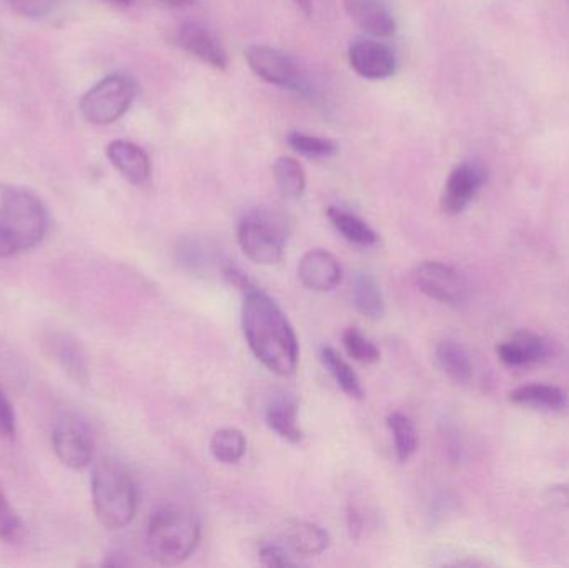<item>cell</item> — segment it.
<instances>
[{"instance_id":"d6a6232c","label":"cell","mask_w":569,"mask_h":568,"mask_svg":"<svg viewBox=\"0 0 569 568\" xmlns=\"http://www.w3.org/2000/svg\"><path fill=\"white\" fill-rule=\"evenodd\" d=\"M17 434L16 412L12 403L7 399L3 390L0 389V437L12 440Z\"/></svg>"},{"instance_id":"8fae6325","label":"cell","mask_w":569,"mask_h":568,"mask_svg":"<svg viewBox=\"0 0 569 568\" xmlns=\"http://www.w3.org/2000/svg\"><path fill=\"white\" fill-rule=\"evenodd\" d=\"M351 69L368 80L388 79L397 69L393 52L385 43L373 39H360L350 47Z\"/></svg>"},{"instance_id":"4316f807","label":"cell","mask_w":569,"mask_h":568,"mask_svg":"<svg viewBox=\"0 0 569 568\" xmlns=\"http://www.w3.org/2000/svg\"><path fill=\"white\" fill-rule=\"evenodd\" d=\"M210 452L216 457V460H219L220 464H226V466L239 464L247 452L246 436L239 429H232V427L220 429L212 437Z\"/></svg>"},{"instance_id":"484cf974","label":"cell","mask_w":569,"mask_h":568,"mask_svg":"<svg viewBox=\"0 0 569 568\" xmlns=\"http://www.w3.org/2000/svg\"><path fill=\"white\" fill-rule=\"evenodd\" d=\"M387 426L393 437L395 452L400 462H408L418 449V434L410 417L401 412H391Z\"/></svg>"},{"instance_id":"44dd1931","label":"cell","mask_w":569,"mask_h":568,"mask_svg":"<svg viewBox=\"0 0 569 568\" xmlns=\"http://www.w3.org/2000/svg\"><path fill=\"white\" fill-rule=\"evenodd\" d=\"M437 360L438 366L451 382L465 386L473 379V362L467 349L457 340H441L437 347Z\"/></svg>"},{"instance_id":"9a60e30c","label":"cell","mask_w":569,"mask_h":568,"mask_svg":"<svg viewBox=\"0 0 569 568\" xmlns=\"http://www.w3.org/2000/svg\"><path fill=\"white\" fill-rule=\"evenodd\" d=\"M107 157L133 186H146L149 182L152 166L142 147L129 140H113L107 146Z\"/></svg>"},{"instance_id":"1f68e13d","label":"cell","mask_w":569,"mask_h":568,"mask_svg":"<svg viewBox=\"0 0 569 568\" xmlns=\"http://www.w3.org/2000/svg\"><path fill=\"white\" fill-rule=\"evenodd\" d=\"M10 9L27 19H40L52 10L53 0H7Z\"/></svg>"},{"instance_id":"277c9868","label":"cell","mask_w":569,"mask_h":568,"mask_svg":"<svg viewBox=\"0 0 569 568\" xmlns=\"http://www.w3.org/2000/svg\"><path fill=\"white\" fill-rule=\"evenodd\" d=\"M147 550L160 566L186 562L200 542V524L182 509H162L153 514L147 527Z\"/></svg>"},{"instance_id":"4fadbf2b","label":"cell","mask_w":569,"mask_h":568,"mask_svg":"<svg viewBox=\"0 0 569 568\" xmlns=\"http://www.w3.org/2000/svg\"><path fill=\"white\" fill-rule=\"evenodd\" d=\"M177 42L190 56L209 63L213 69H227V52L222 43L206 27L197 22H187L180 26L177 32Z\"/></svg>"},{"instance_id":"4dcf8cb0","label":"cell","mask_w":569,"mask_h":568,"mask_svg":"<svg viewBox=\"0 0 569 568\" xmlns=\"http://www.w3.org/2000/svg\"><path fill=\"white\" fill-rule=\"evenodd\" d=\"M260 564L266 567H295L298 562L291 559L288 549H283L279 544H263L260 547Z\"/></svg>"},{"instance_id":"6da1fadb","label":"cell","mask_w":569,"mask_h":568,"mask_svg":"<svg viewBox=\"0 0 569 568\" xmlns=\"http://www.w3.org/2000/svg\"><path fill=\"white\" fill-rule=\"evenodd\" d=\"M242 327L253 356L280 377L295 373L298 366L297 333L279 303L256 287L246 290Z\"/></svg>"},{"instance_id":"cb8c5ba5","label":"cell","mask_w":569,"mask_h":568,"mask_svg":"<svg viewBox=\"0 0 569 568\" xmlns=\"http://www.w3.org/2000/svg\"><path fill=\"white\" fill-rule=\"evenodd\" d=\"M321 362L327 367L330 376L333 377L335 382L338 383L341 390L347 393L351 399L361 400L365 397L363 387H361L360 379L357 372L351 369L350 363L331 347H323L320 352Z\"/></svg>"},{"instance_id":"e575fe53","label":"cell","mask_w":569,"mask_h":568,"mask_svg":"<svg viewBox=\"0 0 569 568\" xmlns=\"http://www.w3.org/2000/svg\"><path fill=\"white\" fill-rule=\"evenodd\" d=\"M167 9H189V7L196 6L197 0H159Z\"/></svg>"},{"instance_id":"f1b7e54d","label":"cell","mask_w":569,"mask_h":568,"mask_svg":"<svg viewBox=\"0 0 569 568\" xmlns=\"http://www.w3.org/2000/svg\"><path fill=\"white\" fill-rule=\"evenodd\" d=\"M23 536H26V526H23L19 514L10 506L6 492L0 487V540L13 546V544H19Z\"/></svg>"},{"instance_id":"8d00e7d4","label":"cell","mask_w":569,"mask_h":568,"mask_svg":"<svg viewBox=\"0 0 569 568\" xmlns=\"http://www.w3.org/2000/svg\"><path fill=\"white\" fill-rule=\"evenodd\" d=\"M109 2L116 3L119 7H130L136 0H109Z\"/></svg>"},{"instance_id":"ba28073f","label":"cell","mask_w":569,"mask_h":568,"mask_svg":"<svg viewBox=\"0 0 569 568\" xmlns=\"http://www.w3.org/2000/svg\"><path fill=\"white\" fill-rule=\"evenodd\" d=\"M52 446L63 466L82 470L92 462L96 440L86 420L76 413H66L53 426Z\"/></svg>"},{"instance_id":"3957f363","label":"cell","mask_w":569,"mask_h":568,"mask_svg":"<svg viewBox=\"0 0 569 568\" xmlns=\"http://www.w3.org/2000/svg\"><path fill=\"white\" fill-rule=\"evenodd\" d=\"M93 510L103 527L126 529L137 514V487L132 474L116 457H103L90 479Z\"/></svg>"},{"instance_id":"f546056e","label":"cell","mask_w":569,"mask_h":568,"mask_svg":"<svg viewBox=\"0 0 569 568\" xmlns=\"http://www.w3.org/2000/svg\"><path fill=\"white\" fill-rule=\"evenodd\" d=\"M343 346L347 349L348 356L351 359L358 360L361 363H375L380 360V350L371 342L368 337H365L357 327L343 332Z\"/></svg>"},{"instance_id":"836d02e7","label":"cell","mask_w":569,"mask_h":568,"mask_svg":"<svg viewBox=\"0 0 569 568\" xmlns=\"http://www.w3.org/2000/svg\"><path fill=\"white\" fill-rule=\"evenodd\" d=\"M223 276L230 280V283L239 287V289L249 290L250 287H252V283L249 282L247 276H243V273L240 272L239 267L232 266V263H227V266H223Z\"/></svg>"},{"instance_id":"7a4b0ae2","label":"cell","mask_w":569,"mask_h":568,"mask_svg":"<svg viewBox=\"0 0 569 568\" xmlns=\"http://www.w3.org/2000/svg\"><path fill=\"white\" fill-rule=\"evenodd\" d=\"M47 229L49 216L42 200L23 187L0 182V259L33 249Z\"/></svg>"},{"instance_id":"83f0119b","label":"cell","mask_w":569,"mask_h":568,"mask_svg":"<svg viewBox=\"0 0 569 568\" xmlns=\"http://www.w3.org/2000/svg\"><path fill=\"white\" fill-rule=\"evenodd\" d=\"M288 146L295 152L310 159H327L338 152V146L335 140L327 137L310 136V133L291 132L287 139Z\"/></svg>"},{"instance_id":"8992f818","label":"cell","mask_w":569,"mask_h":568,"mask_svg":"<svg viewBox=\"0 0 569 568\" xmlns=\"http://www.w3.org/2000/svg\"><path fill=\"white\" fill-rule=\"evenodd\" d=\"M136 96V80L126 73H112L83 93L80 112L93 126H109L130 109Z\"/></svg>"},{"instance_id":"e0dca14e","label":"cell","mask_w":569,"mask_h":568,"mask_svg":"<svg viewBox=\"0 0 569 568\" xmlns=\"http://www.w3.org/2000/svg\"><path fill=\"white\" fill-rule=\"evenodd\" d=\"M498 357L510 367H528L547 359L548 346L530 330H518L498 346Z\"/></svg>"},{"instance_id":"30bf717a","label":"cell","mask_w":569,"mask_h":568,"mask_svg":"<svg viewBox=\"0 0 569 568\" xmlns=\"http://www.w3.org/2000/svg\"><path fill=\"white\" fill-rule=\"evenodd\" d=\"M485 182H487V172L483 167L471 162L455 167L448 176L447 186L441 196V210L447 216H458L463 212Z\"/></svg>"},{"instance_id":"d6986e66","label":"cell","mask_w":569,"mask_h":568,"mask_svg":"<svg viewBox=\"0 0 569 568\" xmlns=\"http://www.w3.org/2000/svg\"><path fill=\"white\" fill-rule=\"evenodd\" d=\"M284 547L295 556H320L330 546V534L313 522H293L284 529Z\"/></svg>"},{"instance_id":"52a82bcc","label":"cell","mask_w":569,"mask_h":568,"mask_svg":"<svg viewBox=\"0 0 569 568\" xmlns=\"http://www.w3.org/2000/svg\"><path fill=\"white\" fill-rule=\"evenodd\" d=\"M415 283L425 296L457 309L463 307L471 296V286L465 273L443 262L428 260L420 263L415 270Z\"/></svg>"},{"instance_id":"603a6c76","label":"cell","mask_w":569,"mask_h":568,"mask_svg":"<svg viewBox=\"0 0 569 568\" xmlns=\"http://www.w3.org/2000/svg\"><path fill=\"white\" fill-rule=\"evenodd\" d=\"M328 219L333 223L335 229L341 233L345 240L358 247H373L378 243V233L355 213L347 210L330 207Z\"/></svg>"},{"instance_id":"d590c367","label":"cell","mask_w":569,"mask_h":568,"mask_svg":"<svg viewBox=\"0 0 569 568\" xmlns=\"http://www.w3.org/2000/svg\"><path fill=\"white\" fill-rule=\"evenodd\" d=\"M293 2L297 3L305 13H311V10H313V2H311V0H293Z\"/></svg>"},{"instance_id":"d4e9b609","label":"cell","mask_w":569,"mask_h":568,"mask_svg":"<svg viewBox=\"0 0 569 568\" xmlns=\"http://www.w3.org/2000/svg\"><path fill=\"white\" fill-rule=\"evenodd\" d=\"M273 177L284 199L295 200L303 196L307 176H305L303 166L293 157L284 156L277 159Z\"/></svg>"},{"instance_id":"ac0fdd59","label":"cell","mask_w":569,"mask_h":568,"mask_svg":"<svg viewBox=\"0 0 569 568\" xmlns=\"http://www.w3.org/2000/svg\"><path fill=\"white\" fill-rule=\"evenodd\" d=\"M267 426L291 444H298L303 439L300 426H298V400L288 392H277L270 397L266 407Z\"/></svg>"},{"instance_id":"5bb4252c","label":"cell","mask_w":569,"mask_h":568,"mask_svg":"<svg viewBox=\"0 0 569 568\" xmlns=\"http://www.w3.org/2000/svg\"><path fill=\"white\" fill-rule=\"evenodd\" d=\"M47 356L76 382H86L89 379V363L82 346L69 333L50 332L43 339Z\"/></svg>"},{"instance_id":"7c38bea8","label":"cell","mask_w":569,"mask_h":568,"mask_svg":"<svg viewBox=\"0 0 569 568\" xmlns=\"http://www.w3.org/2000/svg\"><path fill=\"white\" fill-rule=\"evenodd\" d=\"M301 283L315 292H330L340 286L343 270L340 260L323 249L308 250L298 263Z\"/></svg>"},{"instance_id":"2e32d148","label":"cell","mask_w":569,"mask_h":568,"mask_svg":"<svg viewBox=\"0 0 569 568\" xmlns=\"http://www.w3.org/2000/svg\"><path fill=\"white\" fill-rule=\"evenodd\" d=\"M358 27L373 37H391L397 30L393 13L385 0H343Z\"/></svg>"},{"instance_id":"5b68a950","label":"cell","mask_w":569,"mask_h":568,"mask_svg":"<svg viewBox=\"0 0 569 568\" xmlns=\"http://www.w3.org/2000/svg\"><path fill=\"white\" fill-rule=\"evenodd\" d=\"M237 239L253 262L273 266L282 260L288 239V223L270 210H256L240 220Z\"/></svg>"},{"instance_id":"7402d4cb","label":"cell","mask_w":569,"mask_h":568,"mask_svg":"<svg viewBox=\"0 0 569 568\" xmlns=\"http://www.w3.org/2000/svg\"><path fill=\"white\" fill-rule=\"evenodd\" d=\"M351 302L355 309L367 319H381L385 313V299L380 286L370 273L358 272L351 279Z\"/></svg>"},{"instance_id":"9c48e42d","label":"cell","mask_w":569,"mask_h":568,"mask_svg":"<svg viewBox=\"0 0 569 568\" xmlns=\"http://www.w3.org/2000/svg\"><path fill=\"white\" fill-rule=\"evenodd\" d=\"M247 63L260 79L273 86L298 90L301 87L297 63L282 50L270 46H250L246 50Z\"/></svg>"},{"instance_id":"ffe728a7","label":"cell","mask_w":569,"mask_h":568,"mask_svg":"<svg viewBox=\"0 0 569 568\" xmlns=\"http://www.w3.org/2000/svg\"><path fill=\"white\" fill-rule=\"evenodd\" d=\"M510 400L517 406L530 407V409L548 410L557 412L568 406V396L560 387L547 386V383H528L511 390Z\"/></svg>"}]
</instances>
